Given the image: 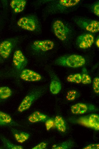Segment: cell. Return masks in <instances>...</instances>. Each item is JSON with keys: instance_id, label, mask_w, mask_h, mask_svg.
<instances>
[{"instance_id": "cell-1", "label": "cell", "mask_w": 99, "mask_h": 149, "mask_svg": "<svg viewBox=\"0 0 99 149\" xmlns=\"http://www.w3.org/2000/svg\"><path fill=\"white\" fill-rule=\"evenodd\" d=\"M85 62L82 56L74 54L60 57L55 60V63L62 66L76 68L82 66Z\"/></svg>"}, {"instance_id": "cell-2", "label": "cell", "mask_w": 99, "mask_h": 149, "mask_svg": "<svg viewBox=\"0 0 99 149\" xmlns=\"http://www.w3.org/2000/svg\"><path fill=\"white\" fill-rule=\"evenodd\" d=\"M42 93L41 91L36 90L28 93L19 104L18 111L21 112L29 109L34 101L41 95Z\"/></svg>"}, {"instance_id": "cell-3", "label": "cell", "mask_w": 99, "mask_h": 149, "mask_svg": "<svg viewBox=\"0 0 99 149\" xmlns=\"http://www.w3.org/2000/svg\"><path fill=\"white\" fill-rule=\"evenodd\" d=\"M78 123L96 130H99V116L98 114H92L81 117L77 120Z\"/></svg>"}, {"instance_id": "cell-4", "label": "cell", "mask_w": 99, "mask_h": 149, "mask_svg": "<svg viewBox=\"0 0 99 149\" xmlns=\"http://www.w3.org/2000/svg\"><path fill=\"white\" fill-rule=\"evenodd\" d=\"M53 28L55 36L61 41L66 40L69 34V28L60 20H57L54 22Z\"/></svg>"}, {"instance_id": "cell-5", "label": "cell", "mask_w": 99, "mask_h": 149, "mask_svg": "<svg viewBox=\"0 0 99 149\" xmlns=\"http://www.w3.org/2000/svg\"><path fill=\"white\" fill-rule=\"evenodd\" d=\"M75 21L80 27L90 32L96 33L99 31V22L98 21L79 18Z\"/></svg>"}, {"instance_id": "cell-6", "label": "cell", "mask_w": 99, "mask_h": 149, "mask_svg": "<svg viewBox=\"0 0 99 149\" xmlns=\"http://www.w3.org/2000/svg\"><path fill=\"white\" fill-rule=\"evenodd\" d=\"M97 108L94 105L84 103H78L72 105L71 110L75 114H82L96 111Z\"/></svg>"}, {"instance_id": "cell-7", "label": "cell", "mask_w": 99, "mask_h": 149, "mask_svg": "<svg viewBox=\"0 0 99 149\" xmlns=\"http://www.w3.org/2000/svg\"><path fill=\"white\" fill-rule=\"evenodd\" d=\"M17 25L21 28L30 31L35 30L37 27V23L35 19L31 17H23L17 21Z\"/></svg>"}, {"instance_id": "cell-8", "label": "cell", "mask_w": 99, "mask_h": 149, "mask_svg": "<svg viewBox=\"0 0 99 149\" xmlns=\"http://www.w3.org/2000/svg\"><path fill=\"white\" fill-rule=\"evenodd\" d=\"M13 62L15 68L18 71L24 69L27 64L26 59L20 50H16L13 54Z\"/></svg>"}, {"instance_id": "cell-9", "label": "cell", "mask_w": 99, "mask_h": 149, "mask_svg": "<svg viewBox=\"0 0 99 149\" xmlns=\"http://www.w3.org/2000/svg\"><path fill=\"white\" fill-rule=\"evenodd\" d=\"M54 46V43L52 41L46 40L34 41L32 47L35 50L45 52L51 50Z\"/></svg>"}, {"instance_id": "cell-10", "label": "cell", "mask_w": 99, "mask_h": 149, "mask_svg": "<svg viewBox=\"0 0 99 149\" xmlns=\"http://www.w3.org/2000/svg\"><path fill=\"white\" fill-rule=\"evenodd\" d=\"M94 41L93 35L89 33H86L79 36L77 38V43L79 47L81 49L90 48Z\"/></svg>"}, {"instance_id": "cell-11", "label": "cell", "mask_w": 99, "mask_h": 149, "mask_svg": "<svg viewBox=\"0 0 99 149\" xmlns=\"http://www.w3.org/2000/svg\"><path fill=\"white\" fill-rule=\"evenodd\" d=\"M20 77L22 80L29 82L40 81L42 78L41 75L38 73L28 69H24L21 71Z\"/></svg>"}, {"instance_id": "cell-12", "label": "cell", "mask_w": 99, "mask_h": 149, "mask_svg": "<svg viewBox=\"0 0 99 149\" xmlns=\"http://www.w3.org/2000/svg\"><path fill=\"white\" fill-rule=\"evenodd\" d=\"M12 48L13 45L10 41H3L0 44V56L3 58H7L11 53Z\"/></svg>"}, {"instance_id": "cell-13", "label": "cell", "mask_w": 99, "mask_h": 149, "mask_svg": "<svg viewBox=\"0 0 99 149\" xmlns=\"http://www.w3.org/2000/svg\"><path fill=\"white\" fill-rule=\"evenodd\" d=\"M19 125L9 114L0 111V126H17Z\"/></svg>"}, {"instance_id": "cell-14", "label": "cell", "mask_w": 99, "mask_h": 149, "mask_svg": "<svg viewBox=\"0 0 99 149\" xmlns=\"http://www.w3.org/2000/svg\"><path fill=\"white\" fill-rule=\"evenodd\" d=\"M26 4L25 0H12L10 3V6L16 13L22 12L24 9Z\"/></svg>"}, {"instance_id": "cell-15", "label": "cell", "mask_w": 99, "mask_h": 149, "mask_svg": "<svg viewBox=\"0 0 99 149\" xmlns=\"http://www.w3.org/2000/svg\"><path fill=\"white\" fill-rule=\"evenodd\" d=\"M11 130L15 138L19 143H22L24 142L30 137V134L28 133L20 132L14 128L11 129Z\"/></svg>"}, {"instance_id": "cell-16", "label": "cell", "mask_w": 99, "mask_h": 149, "mask_svg": "<svg viewBox=\"0 0 99 149\" xmlns=\"http://www.w3.org/2000/svg\"><path fill=\"white\" fill-rule=\"evenodd\" d=\"M47 118V116L41 112L36 111L31 114L28 117L29 121L32 123H36L45 120Z\"/></svg>"}, {"instance_id": "cell-17", "label": "cell", "mask_w": 99, "mask_h": 149, "mask_svg": "<svg viewBox=\"0 0 99 149\" xmlns=\"http://www.w3.org/2000/svg\"><path fill=\"white\" fill-rule=\"evenodd\" d=\"M54 125L59 131L65 132L66 130V126L65 122L63 118L60 116L57 115L55 117Z\"/></svg>"}, {"instance_id": "cell-18", "label": "cell", "mask_w": 99, "mask_h": 149, "mask_svg": "<svg viewBox=\"0 0 99 149\" xmlns=\"http://www.w3.org/2000/svg\"><path fill=\"white\" fill-rule=\"evenodd\" d=\"M61 88V84L59 80L54 79L51 81L50 86V89L52 93L53 94L58 93Z\"/></svg>"}, {"instance_id": "cell-19", "label": "cell", "mask_w": 99, "mask_h": 149, "mask_svg": "<svg viewBox=\"0 0 99 149\" xmlns=\"http://www.w3.org/2000/svg\"><path fill=\"white\" fill-rule=\"evenodd\" d=\"M74 142L71 140L64 141L63 142L53 145V149H69L71 148L74 146Z\"/></svg>"}, {"instance_id": "cell-20", "label": "cell", "mask_w": 99, "mask_h": 149, "mask_svg": "<svg viewBox=\"0 0 99 149\" xmlns=\"http://www.w3.org/2000/svg\"><path fill=\"white\" fill-rule=\"evenodd\" d=\"M12 94V90L9 87L6 86L0 87V100L8 99L11 95Z\"/></svg>"}, {"instance_id": "cell-21", "label": "cell", "mask_w": 99, "mask_h": 149, "mask_svg": "<svg viewBox=\"0 0 99 149\" xmlns=\"http://www.w3.org/2000/svg\"><path fill=\"white\" fill-rule=\"evenodd\" d=\"M1 139L5 148L9 149H23V147L19 145L15 144L3 136H1Z\"/></svg>"}, {"instance_id": "cell-22", "label": "cell", "mask_w": 99, "mask_h": 149, "mask_svg": "<svg viewBox=\"0 0 99 149\" xmlns=\"http://www.w3.org/2000/svg\"><path fill=\"white\" fill-rule=\"evenodd\" d=\"M80 0H61L59 1V6L64 8L73 7L78 4Z\"/></svg>"}, {"instance_id": "cell-23", "label": "cell", "mask_w": 99, "mask_h": 149, "mask_svg": "<svg viewBox=\"0 0 99 149\" xmlns=\"http://www.w3.org/2000/svg\"><path fill=\"white\" fill-rule=\"evenodd\" d=\"M67 80L69 82L79 83L81 82V74L78 73L70 74L67 77Z\"/></svg>"}, {"instance_id": "cell-24", "label": "cell", "mask_w": 99, "mask_h": 149, "mask_svg": "<svg viewBox=\"0 0 99 149\" xmlns=\"http://www.w3.org/2000/svg\"><path fill=\"white\" fill-rule=\"evenodd\" d=\"M82 72V73L81 74V82L84 84H90L92 82L91 78L87 74L86 68H84Z\"/></svg>"}, {"instance_id": "cell-25", "label": "cell", "mask_w": 99, "mask_h": 149, "mask_svg": "<svg viewBox=\"0 0 99 149\" xmlns=\"http://www.w3.org/2000/svg\"><path fill=\"white\" fill-rule=\"evenodd\" d=\"M79 94V93L76 90H70L67 92L66 98L69 101H73L78 97Z\"/></svg>"}, {"instance_id": "cell-26", "label": "cell", "mask_w": 99, "mask_h": 149, "mask_svg": "<svg viewBox=\"0 0 99 149\" xmlns=\"http://www.w3.org/2000/svg\"><path fill=\"white\" fill-rule=\"evenodd\" d=\"M92 87L94 92L97 94L99 93V78L96 77L94 78L92 83Z\"/></svg>"}, {"instance_id": "cell-27", "label": "cell", "mask_w": 99, "mask_h": 149, "mask_svg": "<svg viewBox=\"0 0 99 149\" xmlns=\"http://www.w3.org/2000/svg\"><path fill=\"white\" fill-rule=\"evenodd\" d=\"M54 125V121L53 119H49L46 120L45 123V126L47 130H49Z\"/></svg>"}, {"instance_id": "cell-28", "label": "cell", "mask_w": 99, "mask_h": 149, "mask_svg": "<svg viewBox=\"0 0 99 149\" xmlns=\"http://www.w3.org/2000/svg\"><path fill=\"white\" fill-rule=\"evenodd\" d=\"M47 146V143L44 142H42L38 144L34 147H33L32 149H43L45 148Z\"/></svg>"}, {"instance_id": "cell-29", "label": "cell", "mask_w": 99, "mask_h": 149, "mask_svg": "<svg viewBox=\"0 0 99 149\" xmlns=\"http://www.w3.org/2000/svg\"><path fill=\"white\" fill-rule=\"evenodd\" d=\"M99 148V144H90L82 148L83 149H98Z\"/></svg>"}, {"instance_id": "cell-30", "label": "cell", "mask_w": 99, "mask_h": 149, "mask_svg": "<svg viewBox=\"0 0 99 149\" xmlns=\"http://www.w3.org/2000/svg\"><path fill=\"white\" fill-rule=\"evenodd\" d=\"M94 13L98 16H99V3L98 2L94 5L93 7Z\"/></svg>"}, {"instance_id": "cell-31", "label": "cell", "mask_w": 99, "mask_h": 149, "mask_svg": "<svg viewBox=\"0 0 99 149\" xmlns=\"http://www.w3.org/2000/svg\"><path fill=\"white\" fill-rule=\"evenodd\" d=\"M96 45L98 47H99V37L97 38L96 40Z\"/></svg>"}, {"instance_id": "cell-32", "label": "cell", "mask_w": 99, "mask_h": 149, "mask_svg": "<svg viewBox=\"0 0 99 149\" xmlns=\"http://www.w3.org/2000/svg\"><path fill=\"white\" fill-rule=\"evenodd\" d=\"M2 58L0 56V63H1L3 61Z\"/></svg>"}]
</instances>
